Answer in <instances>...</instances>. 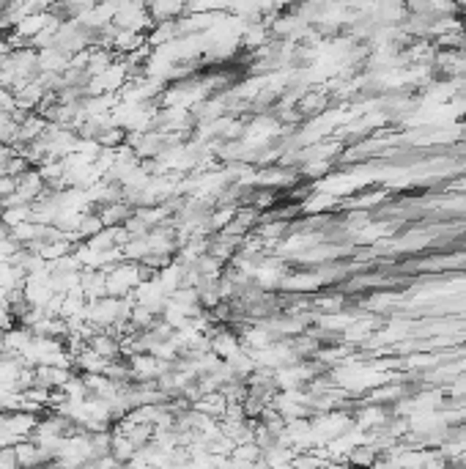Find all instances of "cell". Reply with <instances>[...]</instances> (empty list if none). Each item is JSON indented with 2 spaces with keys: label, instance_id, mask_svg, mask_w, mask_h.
I'll return each mask as SVG.
<instances>
[{
  "label": "cell",
  "instance_id": "1",
  "mask_svg": "<svg viewBox=\"0 0 466 469\" xmlns=\"http://www.w3.org/2000/svg\"><path fill=\"white\" fill-rule=\"evenodd\" d=\"M110 455H113L121 467H126L129 461H135L138 448H135V445H132V442H129L121 431H113V434H110Z\"/></svg>",
  "mask_w": 466,
  "mask_h": 469
}]
</instances>
